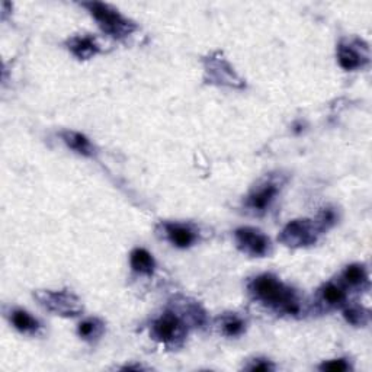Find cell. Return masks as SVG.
<instances>
[{"mask_svg": "<svg viewBox=\"0 0 372 372\" xmlns=\"http://www.w3.org/2000/svg\"><path fill=\"white\" fill-rule=\"evenodd\" d=\"M237 249L252 258H263L270 253V240L263 231L254 227H240L234 231Z\"/></svg>", "mask_w": 372, "mask_h": 372, "instance_id": "cell-8", "label": "cell"}, {"mask_svg": "<svg viewBox=\"0 0 372 372\" xmlns=\"http://www.w3.org/2000/svg\"><path fill=\"white\" fill-rule=\"evenodd\" d=\"M315 221L319 226V228L322 230V233H326L327 230H330L333 226L338 223V214L333 208H323L317 214V217L315 219Z\"/></svg>", "mask_w": 372, "mask_h": 372, "instance_id": "cell-20", "label": "cell"}, {"mask_svg": "<svg viewBox=\"0 0 372 372\" xmlns=\"http://www.w3.org/2000/svg\"><path fill=\"white\" fill-rule=\"evenodd\" d=\"M340 282L346 288L352 289H362L365 285H368V272L366 268L361 263H352L345 268L340 277Z\"/></svg>", "mask_w": 372, "mask_h": 372, "instance_id": "cell-16", "label": "cell"}, {"mask_svg": "<svg viewBox=\"0 0 372 372\" xmlns=\"http://www.w3.org/2000/svg\"><path fill=\"white\" fill-rule=\"evenodd\" d=\"M322 230L315 220L298 219L289 221L280 233L278 240L291 249H301L315 244L320 237Z\"/></svg>", "mask_w": 372, "mask_h": 372, "instance_id": "cell-6", "label": "cell"}, {"mask_svg": "<svg viewBox=\"0 0 372 372\" xmlns=\"http://www.w3.org/2000/svg\"><path fill=\"white\" fill-rule=\"evenodd\" d=\"M250 296L262 305L278 315L298 316L303 311V301L296 289L284 284L272 273H262L249 282Z\"/></svg>", "mask_w": 372, "mask_h": 372, "instance_id": "cell-1", "label": "cell"}, {"mask_svg": "<svg viewBox=\"0 0 372 372\" xmlns=\"http://www.w3.org/2000/svg\"><path fill=\"white\" fill-rule=\"evenodd\" d=\"M130 265L131 269L140 275H153L156 269V261L153 258V254L142 247H137L131 252L130 254Z\"/></svg>", "mask_w": 372, "mask_h": 372, "instance_id": "cell-15", "label": "cell"}, {"mask_svg": "<svg viewBox=\"0 0 372 372\" xmlns=\"http://www.w3.org/2000/svg\"><path fill=\"white\" fill-rule=\"evenodd\" d=\"M319 368H320V371H330V372H345V371L352 369L350 364L346 359L324 361Z\"/></svg>", "mask_w": 372, "mask_h": 372, "instance_id": "cell-22", "label": "cell"}, {"mask_svg": "<svg viewBox=\"0 0 372 372\" xmlns=\"http://www.w3.org/2000/svg\"><path fill=\"white\" fill-rule=\"evenodd\" d=\"M204 73L207 83L227 86L233 89H243L244 81L227 62L223 53L215 51L204 58Z\"/></svg>", "mask_w": 372, "mask_h": 372, "instance_id": "cell-5", "label": "cell"}, {"mask_svg": "<svg viewBox=\"0 0 372 372\" xmlns=\"http://www.w3.org/2000/svg\"><path fill=\"white\" fill-rule=\"evenodd\" d=\"M217 329L227 338H239L246 331V320L236 312H227L219 317Z\"/></svg>", "mask_w": 372, "mask_h": 372, "instance_id": "cell-14", "label": "cell"}, {"mask_svg": "<svg viewBox=\"0 0 372 372\" xmlns=\"http://www.w3.org/2000/svg\"><path fill=\"white\" fill-rule=\"evenodd\" d=\"M34 298L47 311L62 317H76L83 311V304L76 294L63 289H38L34 292Z\"/></svg>", "mask_w": 372, "mask_h": 372, "instance_id": "cell-4", "label": "cell"}, {"mask_svg": "<svg viewBox=\"0 0 372 372\" xmlns=\"http://www.w3.org/2000/svg\"><path fill=\"white\" fill-rule=\"evenodd\" d=\"M67 48L79 60H89L101 51L96 38L92 35H76L67 41Z\"/></svg>", "mask_w": 372, "mask_h": 372, "instance_id": "cell-11", "label": "cell"}, {"mask_svg": "<svg viewBox=\"0 0 372 372\" xmlns=\"http://www.w3.org/2000/svg\"><path fill=\"white\" fill-rule=\"evenodd\" d=\"M105 331V324L99 319H88L82 322L77 327V335H79L83 340L93 342L99 339Z\"/></svg>", "mask_w": 372, "mask_h": 372, "instance_id": "cell-18", "label": "cell"}, {"mask_svg": "<svg viewBox=\"0 0 372 372\" xmlns=\"http://www.w3.org/2000/svg\"><path fill=\"white\" fill-rule=\"evenodd\" d=\"M189 326L192 323L186 311L179 301H174L172 308L151 322L150 336L167 347H178L185 342Z\"/></svg>", "mask_w": 372, "mask_h": 372, "instance_id": "cell-2", "label": "cell"}, {"mask_svg": "<svg viewBox=\"0 0 372 372\" xmlns=\"http://www.w3.org/2000/svg\"><path fill=\"white\" fill-rule=\"evenodd\" d=\"M62 139L69 149H71L77 154L83 156V158H93L96 153V149L92 144V142L82 132L67 130L62 132Z\"/></svg>", "mask_w": 372, "mask_h": 372, "instance_id": "cell-13", "label": "cell"}, {"mask_svg": "<svg viewBox=\"0 0 372 372\" xmlns=\"http://www.w3.org/2000/svg\"><path fill=\"white\" fill-rule=\"evenodd\" d=\"M244 369L252 371V372H258V371L268 372V371L275 369V365H273V362L266 358H254L250 361V364L244 365Z\"/></svg>", "mask_w": 372, "mask_h": 372, "instance_id": "cell-21", "label": "cell"}, {"mask_svg": "<svg viewBox=\"0 0 372 372\" xmlns=\"http://www.w3.org/2000/svg\"><path fill=\"white\" fill-rule=\"evenodd\" d=\"M345 320L355 327H366L371 322V312L361 305H346L343 308Z\"/></svg>", "mask_w": 372, "mask_h": 372, "instance_id": "cell-19", "label": "cell"}, {"mask_svg": "<svg viewBox=\"0 0 372 372\" xmlns=\"http://www.w3.org/2000/svg\"><path fill=\"white\" fill-rule=\"evenodd\" d=\"M159 233L165 240L178 249H188L198 240V230L185 223L165 221L159 226Z\"/></svg>", "mask_w": 372, "mask_h": 372, "instance_id": "cell-9", "label": "cell"}, {"mask_svg": "<svg viewBox=\"0 0 372 372\" xmlns=\"http://www.w3.org/2000/svg\"><path fill=\"white\" fill-rule=\"evenodd\" d=\"M11 323L13 324V327L25 333V335H35V333L41 329L40 322L36 319H34L28 311L22 310V308H13L9 315Z\"/></svg>", "mask_w": 372, "mask_h": 372, "instance_id": "cell-17", "label": "cell"}, {"mask_svg": "<svg viewBox=\"0 0 372 372\" xmlns=\"http://www.w3.org/2000/svg\"><path fill=\"white\" fill-rule=\"evenodd\" d=\"M320 300L327 307H343L347 298V288L339 281H329L320 289Z\"/></svg>", "mask_w": 372, "mask_h": 372, "instance_id": "cell-12", "label": "cell"}, {"mask_svg": "<svg viewBox=\"0 0 372 372\" xmlns=\"http://www.w3.org/2000/svg\"><path fill=\"white\" fill-rule=\"evenodd\" d=\"M82 6L88 9L105 34L116 38V40H124L137 29V24L134 21L111 5L102 2H85Z\"/></svg>", "mask_w": 372, "mask_h": 372, "instance_id": "cell-3", "label": "cell"}, {"mask_svg": "<svg viewBox=\"0 0 372 372\" xmlns=\"http://www.w3.org/2000/svg\"><path fill=\"white\" fill-rule=\"evenodd\" d=\"M362 41L357 40L354 43L343 41L338 46V63L346 71H354L362 69L369 62V53L368 46L359 48Z\"/></svg>", "mask_w": 372, "mask_h": 372, "instance_id": "cell-10", "label": "cell"}, {"mask_svg": "<svg viewBox=\"0 0 372 372\" xmlns=\"http://www.w3.org/2000/svg\"><path fill=\"white\" fill-rule=\"evenodd\" d=\"M281 185L282 182L273 178V176L262 179L247 193V197L244 200L246 209L254 215L265 214L270 208L273 201L277 200L278 193L281 191Z\"/></svg>", "mask_w": 372, "mask_h": 372, "instance_id": "cell-7", "label": "cell"}]
</instances>
